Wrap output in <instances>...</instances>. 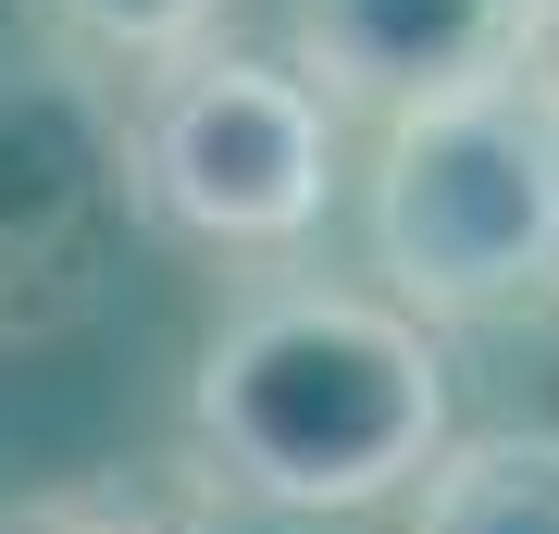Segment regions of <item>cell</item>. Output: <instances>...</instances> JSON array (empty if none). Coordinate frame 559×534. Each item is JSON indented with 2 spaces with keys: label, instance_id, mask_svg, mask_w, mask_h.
Wrapping results in <instances>:
<instances>
[{
  "label": "cell",
  "instance_id": "cell-1",
  "mask_svg": "<svg viewBox=\"0 0 559 534\" xmlns=\"http://www.w3.org/2000/svg\"><path fill=\"white\" fill-rule=\"evenodd\" d=\"M448 448V360L373 286H261L187 373V460L249 510H385Z\"/></svg>",
  "mask_w": 559,
  "mask_h": 534
},
{
  "label": "cell",
  "instance_id": "cell-2",
  "mask_svg": "<svg viewBox=\"0 0 559 534\" xmlns=\"http://www.w3.org/2000/svg\"><path fill=\"white\" fill-rule=\"evenodd\" d=\"M360 224L411 323H498L559 298V99L535 62L385 124Z\"/></svg>",
  "mask_w": 559,
  "mask_h": 534
},
{
  "label": "cell",
  "instance_id": "cell-3",
  "mask_svg": "<svg viewBox=\"0 0 559 534\" xmlns=\"http://www.w3.org/2000/svg\"><path fill=\"white\" fill-rule=\"evenodd\" d=\"M124 187L138 224L187 249L286 261L336 199V112L299 87V62L200 38L124 87Z\"/></svg>",
  "mask_w": 559,
  "mask_h": 534
},
{
  "label": "cell",
  "instance_id": "cell-4",
  "mask_svg": "<svg viewBox=\"0 0 559 534\" xmlns=\"http://www.w3.org/2000/svg\"><path fill=\"white\" fill-rule=\"evenodd\" d=\"M138 237L124 99L87 62H0V348H50L100 311Z\"/></svg>",
  "mask_w": 559,
  "mask_h": 534
},
{
  "label": "cell",
  "instance_id": "cell-5",
  "mask_svg": "<svg viewBox=\"0 0 559 534\" xmlns=\"http://www.w3.org/2000/svg\"><path fill=\"white\" fill-rule=\"evenodd\" d=\"M535 0H286V62L323 112L399 124L423 99H460L522 62Z\"/></svg>",
  "mask_w": 559,
  "mask_h": 534
},
{
  "label": "cell",
  "instance_id": "cell-6",
  "mask_svg": "<svg viewBox=\"0 0 559 534\" xmlns=\"http://www.w3.org/2000/svg\"><path fill=\"white\" fill-rule=\"evenodd\" d=\"M411 534H559V423L448 436L411 485Z\"/></svg>",
  "mask_w": 559,
  "mask_h": 534
},
{
  "label": "cell",
  "instance_id": "cell-7",
  "mask_svg": "<svg viewBox=\"0 0 559 534\" xmlns=\"http://www.w3.org/2000/svg\"><path fill=\"white\" fill-rule=\"evenodd\" d=\"M38 13H50L87 62H124V75H150V62L224 38V0H38Z\"/></svg>",
  "mask_w": 559,
  "mask_h": 534
},
{
  "label": "cell",
  "instance_id": "cell-8",
  "mask_svg": "<svg viewBox=\"0 0 559 534\" xmlns=\"http://www.w3.org/2000/svg\"><path fill=\"white\" fill-rule=\"evenodd\" d=\"M0 534H162L124 497H38V510H0Z\"/></svg>",
  "mask_w": 559,
  "mask_h": 534
},
{
  "label": "cell",
  "instance_id": "cell-9",
  "mask_svg": "<svg viewBox=\"0 0 559 534\" xmlns=\"http://www.w3.org/2000/svg\"><path fill=\"white\" fill-rule=\"evenodd\" d=\"M522 62H535V87L559 99V0H535V13H522Z\"/></svg>",
  "mask_w": 559,
  "mask_h": 534
}]
</instances>
